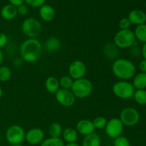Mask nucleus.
Wrapping results in <instances>:
<instances>
[{
	"instance_id": "nucleus-9",
	"label": "nucleus",
	"mask_w": 146,
	"mask_h": 146,
	"mask_svg": "<svg viewBox=\"0 0 146 146\" xmlns=\"http://www.w3.org/2000/svg\"><path fill=\"white\" fill-rule=\"evenodd\" d=\"M124 125L118 118H111L107 122L105 127L106 134L112 139L118 138L122 135Z\"/></svg>"
},
{
	"instance_id": "nucleus-36",
	"label": "nucleus",
	"mask_w": 146,
	"mask_h": 146,
	"mask_svg": "<svg viewBox=\"0 0 146 146\" xmlns=\"http://www.w3.org/2000/svg\"><path fill=\"white\" fill-rule=\"evenodd\" d=\"M8 1H9L10 4H12L17 7L25 3V0H8Z\"/></svg>"
},
{
	"instance_id": "nucleus-18",
	"label": "nucleus",
	"mask_w": 146,
	"mask_h": 146,
	"mask_svg": "<svg viewBox=\"0 0 146 146\" xmlns=\"http://www.w3.org/2000/svg\"><path fill=\"white\" fill-rule=\"evenodd\" d=\"M45 88L48 93L51 94H55L57 91L59 90V81L57 78L55 76H49L46 79Z\"/></svg>"
},
{
	"instance_id": "nucleus-24",
	"label": "nucleus",
	"mask_w": 146,
	"mask_h": 146,
	"mask_svg": "<svg viewBox=\"0 0 146 146\" xmlns=\"http://www.w3.org/2000/svg\"><path fill=\"white\" fill-rule=\"evenodd\" d=\"M104 52L106 56L112 59V58H116L118 56V48L113 43H111V44H106L104 49Z\"/></svg>"
},
{
	"instance_id": "nucleus-13",
	"label": "nucleus",
	"mask_w": 146,
	"mask_h": 146,
	"mask_svg": "<svg viewBox=\"0 0 146 146\" xmlns=\"http://www.w3.org/2000/svg\"><path fill=\"white\" fill-rule=\"evenodd\" d=\"M76 130L78 134L84 136L92 134L95 133V128L94 126L92 121L88 119H81L78 121L76 126Z\"/></svg>"
},
{
	"instance_id": "nucleus-31",
	"label": "nucleus",
	"mask_w": 146,
	"mask_h": 146,
	"mask_svg": "<svg viewBox=\"0 0 146 146\" xmlns=\"http://www.w3.org/2000/svg\"><path fill=\"white\" fill-rule=\"evenodd\" d=\"M46 0H25V3L27 6L34 8H38L45 4Z\"/></svg>"
},
{
	"instance_id": "nucleus-43",
	"label": "nucleus",
	"mask_w": 146,
	"mask_h": 146,
	"mask_svg": "<svg viewBox=\"0 0 146 146\" xmlns=\"http://www.w3.org/2000/svg\"><path fill=\"white\" fill-rule=\"evenodd\" d=\"M145 8H146V3H145Z\"/></svg>"
},
{
	"instance_id": "nucleus-1",
	"label": "nucleus",
	"mask_w": 146,
	"mask_h": 146,
	"mask_svg": "<svg viewBox=\"0 0 146 146\" xmlns=\"http://www.w3.org/2000/svg\"><path fill=\"white\" fill-rule=\"evenodd\" d=\"M19 53L23 61L35 63L42 56L43 45L37 38H27L20 46Z\"/></svg>"
},
{
	"instance_id": "nucleus-10",
	"label": "nucleus",
	"mask_w": 146,
	"mask_h": 146,
	"mask_svg": "<svg viewBox=\"0 0 146 146\" xmlns=\"http://www.w3.org/2000/svg\"><path fill=\"white\" fill-rule=\"evenodd\" d=\"M86 71V66L84 62L80 60H75L72 61L68 68V76H71L74 81L84 78Z\"/></svg>"
},
{
	"instance_id": "nucleus-26",
	"label": "nucleus",
	"mask_w": 146,
	"mask_h": 146,
	"mask_svg": "<svg viewBox=\"0 0 146 146\" xmlns=\"http://www.w3.org/2000/svg\"><path fill=\"white\" fill-rule=\"evenodd\" d=\"M133 98L138 104L141 106L146 105V90H135Z\"/></svg>"
},
{
	"instance_id": "nucleus-33",
	"label": "nucleus",
	"mask_w": 146,
	"mask_h": 146,
	"mask_svg": "<svg viewBox=\"0 0 146 146\" xmlns=\"http://www.w3.org/2000/svg\"><path fill=\"white\" fill-rule=\"evenodd\" d=\"M28 7L26 4H21V5L17 7V13L20 16H26L28 14Z\"/></svg>"
},
{
	"instance_id": "nucleus-30",
	"label": "nucleus",
	"mask_w": 146,
	"mask_h": 146,
	"mask_svg": "<svg viewBox=\"0 0 146 146\" xmlns=\"http://www.w3.org/2000/svg\"><path fill=\"white\" fill-rule=\"evenodd\" d=\"M113 146H131V143L126 137L123 135L115 138L113 141Z\"/></svg>"
},
{
	"instance_id": "nucleus-15",
	"label": "nucleus",
	"mask_w": 146,
	"mask_h": 146,
	"mask_svg": "<svg viewBox=\"0 0 146 146\" xmlns=\"http://www.w3.org/2000/svg\"><path fill=\"white\" fill-rule=\"evenodd\" d=\"M39 16L44 21H51L56 17V11L52 6L44 4L39 8Z\"/></svg>"
},
{
	"instance_id": "nucleus-6",
	"label": "nucleus",
	"mask_w": 146,
	"mask_h": 146,
	"mask_svg": "<svg viewBox=\"0 0 146 146\" xmlns=\"http://www.w3.org/2000/svg\"><path fill=\"white\" fill-rule=\"evenodd\" d=\"M112 91L114 95L121 99H131L133 97L135 88L132 83L128 81H118L112 86Z\"/></svg>"
},
{
	"instance_id": "nucleus-29",
	"label": "nucleus",
	"mask_w": 146,
	"mask_h": 146,
	"mask_svg": "<svg viewBox=\"0 0 146 146\" xmlns=\"http://www.w3.org/2000/svg\"><path fill=\"white\" fill-rule=\"evenodd\" d=\"M93 124H94V126L95 128V129H104L105 128L106 125L107 121L106 118L104 116H98L96 118H94L92 121Z\"/></svg>"
},
{
	"instance_id": "nucleus-34",
	"label": "nucleus",
	"mask_w": 146,
	"mask_h": 146,
	"mask_svg": "<svg viewBox=\"0 0 146 146\" xmlns=\"http://www.w3.org/2000/svg\"><path fill=\"white\" fill-rule=\"evenodd\" d=\"M8 43V36L4 32H0V49L6 46Z\"/></svg>"
},
{
	"instance_id": "nucleus-23",
	"label": "nucleus",
	"mask_w": 146,
	"mask_h": 146,
	"mask_svg": "<svg viewBox=\"0 0 146 146\" xmlns=\"http://www.w3.org/2000/svg\"><path fill=\"white\" fill-rule=\"evenodd\" d=\"M133 32L135 39L143 44L146 43V24L137 26Z\"/></svg>"
},
{
	"instance_id": "nucleus-35",
	"label": "nucleus",
	"mask_w": 146,
	"mask_h": 146,
	"mask_svg": "<svg viewBox=\"0 0 146 146\" xmlns=\"http://www.w3.org/2000/svg\"><path fill=\"white\" fill-rule=\"evenodd\" d=\"M138 68L141 71V72L146 73V60L143 59L142 61H140L139 65H138Z\"/></svg>"
},
{
	"instance_id": "nucleus-5",
	"label": "nucleus",
	"mask_w": 146,
	"mask_h": 146,
	"mask_svg": "<svg viewBox=\"0 0 146 146\" xmlns=\"http://www.w3.org/2000/svg\"><path fill=\"white\" fill-rule=\"evenodd\" d=\"M21 31L28 38H36L41 34L42 25L37 19L29 17L21 24Z\"/></svg>"
},
{
	"instance_id": "nucleus-3",
	"label": "nucleus",
	"mask_w": 146,
	"mask_h": 146,
	"mask_svg": "<svg viewBox=\"0 0 146 146\" xmlns=\"http://www.w3.org/2000/svg\"><path fill=\"white\" fill-rule=\"evenodd\" d=\"M93 84L89 79L86 78H82L75 80L74 81L71 91L74 94L76 98L84 99L88 98L93 91Z\"/></svg>"
},
{
	"instance_id": "nucleus-2",
	"label": "nucleus",
	"mask_w": 146,
	"mask_h": 146,
	"mask_svg": "<svg viewBox=\"0 0 146 146\" xmlns=\"http://www.w3.org/2000/svg\"><path fill=\"white\" fill-rule=\"evenodd\" d=\"M112 72L116 78L123 81L133 79L137 74V68L131 60L124 58H117L112 64Z\"/></svg>"
},
{
	"instance_id": "nucleus-38",
	"label": "nucleus",
	"mask_w": 146,
	"mask_h": 146,
	"mask_svg": "<svg viewBox=\"0 0 146 146\" xmlns=\"http://www.w3.org/2000/svg\"><path fill=\"white\" fill-rule=\"evenodd\" d=\"M3 61H4V54H3V52L1 51V50L0 49V66H1Z\"/></svg>"
},
{
	"instance_id": "nucleus-16",
	"label": "nucleus",
	"mask_w": 146,
	"mask_h": 146,
	"mask_svg": "<svg viewBox=\"0 0 146 146\" xmlns=\"http://www.w3.org/2000/svg\"><path fill=\"white\" fill-rule=\"evenodd\" d=\"M0 14L4 19L7 20V21L14 19L18 15L17 7L12 4H6L1 8Z\"/></svg>"
},
{
	"instance_id": "nucleus-17",
	"label": "nucleus",
	"mask_w": 146,
	"mask_h": 146,
	"mask_svg": "<svg viewBox=\"0 0 146 146\" xmlns=\"http://www.w3.org/2000/svg\"><path fill=\"white\" fill-rule=\"evenodd\" d=\"M61 136L64 141L67 143H76L78 138V133L76 128L68 127L63 130Z\"/></svg>"
},
{
	"instance_id": "nucleus-12",
	"label": "nucleus",
	"mask_w": 146,
	"mask_h": 146,
	"mask_svg": "<svg viewBox=\"0 0 146 146\" xmlns=\"http://www.w3.org/2000/svg\"><path fill=\"white\" fill-rule=\"evenodd\" d=\"M45 133L39 128H33L29 130L25 134V140L29 144L36 145L41 144L44 140Z\"/></svg>"
},
{
	"instance_id": "nucleus-8",
	"label": "nucleus",
	"mask_w": 146,
	"mask_h": 146,
	"mask_svg": "<svg viewBox=\"0 0 146 146\" xmlns=\"http://www.w3.org/2000/svg\"><path fill=\"white\" fill-rule=\"evenodd\" d=\"M119 119L124 126L133 127L139 122L140 113L135 108L126 107L123 108L120 113Z\"/></svg>"
},
{
	"instance_id": "nucleus-25",
	"label": "nucleus",
	"mask_w": 146,
	"mask_h": 146,
	"mask_svg": "<svg viewBox=\"0 0 146 146\" xmlns=\"http://www.w3.org/2000/svg\"><path fill=\"white\" fill-rule=\"evenodd\" d=\"M12 76V72L9 67L7 66H0V82H7L9 81Z\"/></svg>"
},
{
	"instance_id": "nucleus-20",
	"label": "nucleus",
	"mask_w": 146,
	"mask_h": 146,
	"mask_svg": "<svg viewBox=\"0 0 146 146\" xmlns=\"http://www.w3.org/2000/svg\"><path fill=\"white\" fill-rule=\"evenodd\" d=\"M61 41L57 37H50L46 41L44 48L48 52H55L61 48Z\"/></svg>"
},
{
	"instance_id": "nucleus-41",
	"label": "nucleus",
	"mask_w": 146,
	"mask_h": 146,
	"mask_svg": "<svg viewBox=\"0 0 146 146\" xmlns=\"http://www.w3.org/2000/svg\"><path fill=\"white\" fill-rule=\"evenodd\" d=\"M10 146H24V145H22L21 144H17V145H11Z\"/></svg>"
},
{
	"instance_id": "nucleus-40",
	"label": "nucleus",
	"mask_w": 146,
	"mask_h": 146,
	"mask_svg": "<svg viewBox=\"0 0 146 146\" xmlns=\"http://www.w3.org/2000/svg\"><path fill=\"white\" fill-rule=\"evenodd\" d=\"M2 96H3V91H2V89H1V87H0V99L1 98Z\"/></svg>"
},
{
	"instance_id": "nucleus-37",
	"label": "nucleus",
	"mask_w": 146,
	"mask_h": 146,
	"mask_svg": "<svg viewBox=\"0 0 146 146\" xmlns=\"http://www.w3.org/2000/svg\"><path fill=\"white\" fill-rule=\"evenodd\" d=\"M141 53H142V56L143 57V59L146 60V43L143 44V46L141 49Z\"/></svg>"
},
{
	"instance_id": "nucleus-42",
	"label": "nucleus",
	"mask_w": 146,
	"mask_h": 146,
	"mask_svg": "<svg viewBox=\"0 0 146 146\" xmlns=\"http://www.w3.org/2000/svg\"><path fill=\"white\" fill-rule=\"evenodd\" d=\"M107 146H113V145H107Z\"/></svg>"
},
{
	"instance_id": "nucleus-32",
	"label": "nucleus",
	"mask_w": 146,
	"mask_h": 146,
	"mask_svg": "<svg viewBox=\"0 0 146 146\" xmlns=\"http://www.w3.org/2000/svg\"><path fill=\"white\" fill-rule=\"evenodd\" d=\"M131 23L130 20L128 19V17H125V18H122L118 22V27H119L120 29H130V27L131 26Z\"/></svg>"
},
{
	"instance_id": "nucleus-19",
	"label": "nucleus",
	"mask_w": 146,
	"mask_h": 146,
	"mask_svg": "<svg viewBox=\"0 0 146 146\" xmlns=\"http://www.w3.org/2000/svg\"><path fill=\"white\" fill-rule=\"evenodd\" d=\"M133 86L135 90L146 89V73L140 72L133 78Z\"/></svg>"
},
{
	"instance_id": "nucleus-4",
	"label": "nucleus",
	"mask_w": 146,
	"mask_h": 146,
	"mask_svg": "<svg viewBox=\"0 0 146 146\" xmlns=\"http://www.w3.org/2000/svg\"><path fill=\"white\" fill-rule=\"evenodd\" d=\"M134 32L131 29H120L115 33L113 37V44L118 48H128L135 44Z\"/></svg>"
},
{
	"instance_id": "nucleus-14",
	"label": "nucleus",
	"mask_w": 146,
	"mask_h": 146,
	"mask_svg": "<svg viewBox=\"0 0 146 146\" xmlns=\"http://www.w3.org/2000/svg\"><path fill=\"white\" fill-rule=\"evenodd\" d=\"M131 24L135 25H141L145 24L146 14L141 9H133L129 13L128 17Z\"/></svg>"
},
{
	"instance_id": "nucleus-22",
	"label": "nucleus",
	"mask_w": 146,
	"mask_h": 146,
	"mask_svg": "<svg viewBox=\"0 0 146 146\" xmlns=\"http://www.w3.org/2000/svg\"><path fill=\"white\" fill-rule=\"evenodd\" d=\"M48 134L51 138H61L63 132V128L58 122H54L48 127Z\"/></svg>"
},
{
	"instance_id": "nucleus-27",
	"label": "nucleus",
	"mask_w": 146,
	"mask_h": 146,
	"mask_svg": "<svg viewBox=\"0 0 146 146\" xmlns=\"http://www.w3.org/2000/svg\"><path fill=\"white\" fill-rule=\"evenodd\" d=\"M64 141L61 138H50L44 139L40 146H64Z\"/></svg>"
},
{
	"instance_id": "nucleus-39",
	"label": "nucleus",
	"mask_w": 146,
	"mask_h": 146,
	"mask_svg": "<svg viewBox=\"0 0 146 146\" xmlns=\"http://www.w3.org/2000/svg\"><path fill=\"white\" fill-rule=\"evenodd\" d=\"M64 146H80L77 143H67Z\"/></svg>"
},
{
	"instance_id": "nucleus-21",
	"label": "nucleus",
	"mask_w": 146,
	"mask_h": 146,
	"mask_svg": "<svg viewBox=\"0 0 146 146\" xmlns=\"http://www.w3.org/2000/svg\"><path fill=\"white\" fill-rule=\"evenodd\" d=\"M101 139L96 133L84 136L81 146H101Z\"/></svg>"
},
{
	"instance_id": "nucleus-7",
	"label": "nucleus",
	"mask_w": 146,
	"mask_h": 146,
	"mask_svg": "<svg viewBox=\"0 0 146 146\" xmlns=\"http://www.w3.org/2000/svg\"><path fill=\"white\" fill-rule=\"evenodd\" d=\"M25 131L21 125L13 124L8 127L6 131V140L10 145L21 144L25 140Z\"/></svg>"
},
{
	"instance_id": "nucleus-28",
	"label": "nucleus",
	"mask_w": 146,
	"mask_h": 146,
	"mask_svg": "<svg viewBox=\"0 0 146 146\" xmlns=\"http://www.w3.org/2000/svg\"><path fill=\"white\" fill-rule=\"evenodd\" d=\"M60 88L71 90L74 80L69 76H63L58 79Z\"/></svg>"
},
{
	"instance_id": "nucleus-11",
	"label": "nucleus",
	"mask_w": 146,
	"mask_h": 146,
	"mask_svg": "<svg viewBox=\"0 0 146 146\" xmlns=\"http://www.w3.org/2000/svg\"><path fill=\"white\" fill-rule=\"evenodd\" d=\"M55 98L57 102L64 107H71L75 104L76 97L71 90L59 88L55 94Z\"/></svg>"
}]
</instances>
